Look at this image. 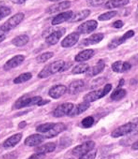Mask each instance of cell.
I'll return each instance as SVG.
<instances>
[{"label":"cell","instance_id":"cell-43","mask_svg":"<svg viewBox=\"0 0 138 159\" xmlns=\"http://www.w3.org/2000/svg\"><path fill=\"white\" fill-rule=\"evenodd\" d=\"M102 159H117V156H110L105 157V158H102Z\"/></svg>","mask_w":138,"mask_h":159},{"label":"cell","instance_id":"cell-35","mask_svg":"<svg viewBox=\"0 0 138 159\" xmlns=\"http://www.w3.org/2000/svg\"><path fill=\"white\" fill-rule=\"evenodd\" d=\"M94 117H91V116H89V117H85L84 120H82V122H81V125L84 128H90L94 125Z\"/></svg>","mask_w":138,"mask_h":159},{"label":"cell","instance_id":"cell-27","mask_svg":"<svg viewBox=\"0 0 138 159\" xmlns=\"http://www.w3.org/2000/svg\"><path fill=\"white\" fill-rule=\"evenodd\" d=\"M29 41V36L26 35V34H21V35H18L15 37V38H13V40H12V43L14 46H17V47H22V46L27 44Z\"/></svg>","mask_w":138,"mask_h":159},{"label":"cell","instance_id":"cell-19","mask_svg":"<svg viewBox=\"0 0 138 159\" xmlns=\"http://www.w3.org/2000/svg\"><path fill=\"white\" fill-rule=\"evenodd\" d=\"M22 139V134L18 133L14 135L11 136V137H9L4 142L3 147L5 149H9L12 148L13 147H15L16 144H18Z\"/></svg>","mask_w":138,"mask_h":159},{"label":"cell","instance_id":"cell-11","mask_svg":"<svg viewBox=\"0 0 138 159\" xmlns=\"http://www.w3.org/2000/svg\"><path fill=\"white\" fill-rule=\"evenodd\" d=\"M25 60V57L24 55L18 54L16 56L12 57L11 60H9L4 65V70H10L11 69H13L16 67L19 66Z\"/></svg>","mask_w":138,"mask_h":159},{"label":"cell","instance_id":"cell-44","mask_svg":"<svg viewBox=\"0 0 138 159\" xmlns=\"http://www.w3.org/2000/svg\"><path fill=\"white\" fill-rule=\"evenodd\" d=\"M26 125V123L25 121L21 122V123H20L19 125H18V126H19V128H24V127H25Z\"/></svg>","mask_w":138,"mask_h":159},{"label":"cell","instance_id":"cell-6","mask_svg":"<svg viewBox=\"0 0 138 159\" xmlns=\"http://www.w3.org/2000/svg\"><path fill=\"white\" fill-rule=\"evenodd\" d=\"M95 147V142L94 141H88L84 142L83 144H79L75 148L72 149V152L75 156H82L88 153V152L94 150Z\"/></svg>","mask_w":138,"mask_h":159},{"label":"cell","instance_id":"cell-26","mask_svg":"<svg viewBox=\"0 0 138 159\" xmlns=\"http://www.w3.org/2000/svg\"><path fill=\"white\" fill-rule=\"evenodd\" d=\"M56 145L54 142H48L47 144H45L37 148L36 152L37 153H41L45 155L46 153H49V152H54L56 150Z\"/></svg>","mask_w":138,"mask_h":159},{"label":"cell","instance_id":"cell-32","mask_svg":"<svg viewBox=\"0 0 138 159\" xmlns=\"http://www.w3.org/2000/svg\"><path fill=\"white\" fill-rule=\"evenodd\" d=\"M55 123H52L42 124V125L37 126L36 130L37 132H40V133H48V131H50V130L52 129Z\"/></svg>","mask_w":138,"mask_h":159},{"label":"cell","instance_id":"cell-25","mask_svg":"<svg viewBox=\"0 0 138 159\" xmlns=\"http://www.w3.org/2000/svg\"><path fill=\"white\" fill-rule=\"evenodd\" d=\"M91 14V11L89 10H84V11H80L78 13L73 14L72 18H70L69 22L70 23H74V22H78L84 20Z\"/></svg>","mask_w":138,"mask_h":159},{"label":"cell","instance_id":"cell-1","mask_svg":"<svg viewBox=\"0 0 138 159\" xmlns=\"http://www.w3.org/2000/svg\"><path fill=\"white\" fill-rule=\"evenodd\" d=\"M64 65H65V62L63 60L55 61L54 62L50 63L45 66L43 69L38 73V77L40 79L48 78L51 75H54L55 73H58V71L62 70L64 68Z\"/></svg>","mask_w":138,"mask_h":159},{"label":"cell","instance_id":"cell-46","mask_svg":"<svg viewBox=\"0 0 138 159\" xmlns=\"http://www.w3.org/2000/svg\"><path fill=\"white\" fill-rule=\"evenodd\" d=\"M2 35H5V32H4L2 29V26H0V36Z\"/></svg>","mask_w":138,"mask_h":159},{"label":"cell","instance_id":"cell-15","mask_svg":"<svg viewBox=\"0 0 138 159\" xmlns=\"http://www.w3.org/2000/svg\"><path fill=\"white\" fill-rule=\"evenodd\" d=\"M105 68V64L102 60H99L94 66L89 68L88 71L86 73V75L88 77H93L97 76L102 73Z\"/></svg>","mask_w":138,"mask_h":159},{"label":"cell","instance_id":"cell-2","mask_svg":"<svg viewBox=\"0 0 138 159\" xmlns=\"http://www.w3.org/2000/svg\"><path fill=\"white\" fill-rule=\"evenodd\" d=\"M111 89H112V85L107 84L102 89L90 92V93L85 95L84 97V101L87 102V103L96 101L97 100L101 99L102 98L105 96L107 94H108V93H110Z\"/></svg>","mask_w":138,"mask_h":159},{"label":"cell","instance_id":"cell-9","mask_svg":"<svg viewBox=\"0 0 138 159\" xmlns=\"http://www.w3.org/2000/svg\"><path fill=\"white\" fill-rule=\"evenodd\" d=\"M65 32L66 30L64 28H59L58 30H54L49 35L46 37L45 42L48 45H50V46L56 44Z\"/></svg>","mask_w":138,"mask_h":159},{"label":"cell","instance_id":"cell-24","mask_svg":"<svg viewBox=\"0 0 138 159\" xmlns=\"http://www.w3.org/2000/svg\"><path fill=\"white\" fill-rule=\"evenodd\" d=\"M94 55V51L93 49H86L84 51H82L80 53H78V54L75 56V60L76 62H84V61H87L92 57Z\"/></svg>","mask_w":138,"mask_h":159},{"label":"cell","instance_id":"cell-40","mask_svg":"<svg viewBox=\"0 0 138 159\" xmlns=\"http://www.w3.org/2000/svg\"><path fill=\"white\" fill-rule=\"evenodd\" d=\"M123 26V23L122 21H115L114 23L113 24V26L115 28H117V29H119V28H121Z\"/></svg>","mask_w":138,"mask_h":159},{"label":"cell","instance_id":"cell-12","mask_svg":"<svg viewBox=\"0 0 138 159\" xmlns=\"http://www.w3.org/2000/svg\"><path fill=\"white\" fill-rule=\"evenodd\" d=\"M79 38L80 34L78 32H72L64 38V39L61 43V45L64 48H70L78 43Z\"/></svg>","mask_w":138,"mask_h":159},{"label":"cell","instance_id":"cell-42","mask_svg":"<svg viewBox=\"0 0 138 159\" xmlns=\"http://www.w3.org/2000/svg\"><path fill=\"white\" fill-rule=\"evenodd\" d=\"M132 148L133 150H138V141L135 142V143L132 144Z\"/></svg>","mask_w":138,"mask_h":159},{"label":"cell","instance_id":"cell-34","mask_svg":"<svg viewBox=\"0 0 138 159\" xmlns=\"http://www.w3.org/2000/svg\"><path fill=\"white\" fill-rule=\"evenodd\" d=\"M117 15V11H108L107 13H105L100 15L98 17V19L99 21H108V20H110L111 18H114L115 16Z\"/></svg>","mask_w":138,"mask_h":159},{"label":"cell","instance_id":"cell-4","mask_svg":"<svg viewBox=\"0 0 138 159\" xmlns=\"http://www.w3.org/2000/svg\"><path fill=\"white\" fill-rule=\"evenodd\" d=\"M42 101V98L40 96L26 97L23 96L20 98L15 103V108L17 109H22L24 107H31L34 105H39V103Z\"/></svg>","mask_w":138,"mask_h":159},{"label":"cell","instance_id":"cell-21","mask_svg":"<svg viewBox=\"0 0 138 159\" xmlns=\"http://www.w3.org/2000/svg\"><path fill=\"white\" fill-rule=\"evenodd\" d=\"M132 68L130 63L122 61H117L112 64V70L115 73H124Z\"/></svg>","mask_w":138,"mask_h":159},{"label":"cell","instance_id":"cell-3","mask_svg":"<svg viewBox=\"0 0 138 159\" xmlns=\"http://www.w3.org/2000/svg\"><path fill=\"white\" fill-rule=\"evenodd\" d=\"M138 125V118H136L132 121L129 123H126L124 125L119 126L116 129H115L111 133V136L113 138H118L120 136L127 135L128 134H130L134 130L137 128Z\"/></svg>","mask_w":138,"mask_h":159},{"label":"cell","instance_id":"cell-10","mask_svg":"<svg viewBox=\"0 0 138 159\" xmlns=\"http://www.w3.org/2000/svg\"><path fill=\"white\" fill-rule=\"evenodd\" d=\"M134 35H135V32H134L133 30H129V31L126 32L123 36L115 38V39H113L112 40V41L110 42L107 47H108L109 49H113V48L118 47L119 45L122 44L123 43H124L126 41V40L129 39V38H131L132 37H133Z\"/></svg>","mask_w":138,"mask_h":159},{"label":"cell","instance_id":"cell-36","mask_svg":"<svg viewBox=\"0 0 138 159\" xmlns=\"http://www.w3.org/2000/svg\"><path fill=\"white\" fill-rule=\"evenodd\" d=\"M11 13V8L6 6H0V21L4 18L7 17Z\"/></svg>","mask_w":138,"mask_h":159},{"label":"cell","instance_id":"cell-45","mask_svg":"<svg viewBox=\"0 0 138 159\" xmlns=\"http://www.w3.org/2000/svg\"><path fill=\"white\" fill-rule=\"evenodd\" d=\"M123 84H124V80H123V79H121V80L120 81V83H119V87H118V88H120V87L122 86Z\"/></svg>","mask_w":138,"mask_h":159},{"label":"cell","instance_id":"cell-41","mask_svg":"<svg viewBox=\"0 0 138 159\" xmlns=\"http://www.w3.org/2000/svg\"><path fill=\"white\" fill-rule=\"evenodd\" d=\"M12 2L14 4H18V5H22V4L25 3L26 1H24V0H18V1H12Z\"/></svg>","mask_w":138,"mask_h":159},{"label":"cell","instance_id":"cell-47","mask_svg":"<svg viewBox=\"0 0 138 159\" xmlns=\"http://www.w3.org/2000/svg\"><path fill=\"white\" fill-rule=\"evenodd\" d=\"M5 38H6L5 35H2V36H0V43L2 42L3 40L5 39Z\"/></svg>","mask_w":138,"mask_h":159},{"label":"cell","instance_id":"cell-14","mask_svg":"<svg viewBox=\"0 0 138 159\" xmlns=\"http://www.w3.org/2000/svg\"><path fill=\"white\" fill-rule=\"evenodd\" d=\"M70 6H71L70 2L64 1V2H62L55 4V5L50 6V7L46 10V13L48 14L57 13V12H60V11H64V10L68 9L69 7H70Z\"/></svg>","mask_w":138,"mask_h":159},{"label":"cell","instance_id":"cell-16","mask_svg":"<svg viewBox=\"0 0 138 159\" xmlns=\"http://www.w3.org/2000/svg\"><path fill=\"white\" fill-rule=\"evenodd\" d=\"M84 87H85L84 81L81 80V79H78V80H75L70 83L67 90L70 94L75 95L82 90Z\"/></svg>","mask_w":138,"mask_h":159},{"label":"cell","instance_id":"cell-23","mask_svg":"<svg viewBox=\"0 0 138 159\" xmlns=\"http://www.w3.org/2000/svg\"><path fill=\"white\" fill-rule=\"evenodd\" d=\"M89 107H90V104H89V103H87V102H84V103H79L78 105L74 106V107H73V109H72V111H70V115L68 116L75 117V116L80 115V114L86 111Z\"/></svg>","mask_w":138,"mask_h":159},{"label":"cell","instance_id":"cell-38","mask_svg":"<svg viewBox=\"0 0 138 159\" xmlns=\"http://www.w3.org/2000/svg\"><path fill=\"white\" fill-rule=\"evenodd\" d=\"M106 2H107L104 1V0H92V1H87V3L88 4V5L92 6V7H97V6H99Z\"/></svg>","mask_w":138,"mask_h":159},{"label":"cell","instance_id":"cell-20","mask_svg":"<svg viewBox=\"0 0 138 159\" xmlns=\"http://www.w3.org/2000/svg\"><path fill=\"white\" fill-rule=\"evenodd\" d=\"M104 38V34L102 33H96L93 34L89 37V38L84 39L83 40L81 44L84 45V46H91V45H94L99 43V42H101Z\"/></svg>","mask_w":138,"mask_h":159},{"label":"cell","instance_id":"cell-29","mask_svg":"<svg viewBox=\"0 0 138 159\" xmlns=\"http://www.w3.org/2000/svg\"><path fill=\"white\" fill-rule=\"evenodd\" d=\"M127 95V91L123 88H118L112 93L110 95V98L112 101H119Z\"/></svg>","mask_w":138,"mask_h":159},{"label":"cell","instance_id":"cell-17","mask_svg":"<svg viewBox=\"0 0 138 159\" xmlns=\"http://www.w3.org/2000/svg\"><path fill=\"white\" fill-rule=\"evenodd\" d=\"M73 15L72 12L70 11L63 12L62 13H59L58 15L53 18L52 24L53 25H58L63 23L64 21H69Z\"/></svg>","mask_w":138,"mask_h":159},{"label":"cell","instance_id":"cell-7","mask_svg":"<svg viewBox=\"0 0 138 159\" xmlns=\"http://www.w3.org/2000/svg\"><path fill=\"white\" fill-rule=\"evenodd\" d=\"M74 107V104L72 103H64L58 106L53 112V115L55 117H62L64 116L70 115V111Z\"/></svg>","mask_w":138,"mask_h":159},{"label":"cell","instance_id":"cell-13","mask_svg":"<svg viewBox=\"0 0 138 159\" xmlns=\"http://www.w3.org/2000/svg\"><path fill=\"white\" fill-rule=\"evenodd\" d=\"M67 91V87L64 85H55L50 89L49 92H48V95L53 98L58 99L62 97L63 95L65 94Z\"/></svg>","mask_w":138,"mask_h":159},{"label":"cell","instance_id":"cell-33","mask_svg":"<svg viewBox=\"0 0 138 159\" xmlns=\"http://www.w3.org/2000/svg\"><path fill=\"white\" fill-rule=\"evenodd\" d=\"M54 52H45L42 54L40 56H38L36 58L37 62L39 63H43L47 62L48 60H49L50 59H51L54 57Z\"/></svg>","mask_w":138,"mask_h":159},{"label":"cell","instance_id":"cell-28","mask_svg":"<svg viewBox=\"0 0 138 159\" xmlns=\"http://www.w3.org/2000/svg\"><path fill=\"white\" fill-rule=\"evenodd\" d=\"M129 3V0H112V1H107L105 3V7L107 9H113L115 7H123Z\"/></svg>","mask_w":138,"mask_h":159},{"label":"cell","instance_id":"cell-30","mask_svg":"<svg viewBox=\"0 0 138 159\" xmlns=\"http://www.w3.org/2000/svg\"><path fill=\"white\" fill-rule=\"evenodd\" d=\"M89 69V66L88 64L86 63H80L77 65L72 68V73L73 74H81V73H86Z\"/></svg>","mask_w":138,"mask_h":159},{"label":"cell","instance_id":"cell-8","mask_svg":"<svg viewBox=\"0 0 138 159\" xmlns=\"http://www.w3.org/2000/svg\"><path fill=\"white\" fill-rule=\"evenodd\" d=\"M98 23L94 20H90V21H86L78 27V34H90L92 32H94L97 29Z\"/></svg>","mask_w":138,"mask_h":159},{"label":"cell","instance_id":"cell-22","mask_svg":"<svg viewBox=\"0 0 138 159\" xmlns=\"http://www.w3.org/2000/svg\"><path fill=\"white\" fill-rule=\"evenodd\" d=\"M66 129V125L62 123H55V125L51 130L50 131H48V133H46L44 137L47 139H50L53 137H55L58 135V134L62 133V131H64Z\"/></svg>","mask_w":138,"mask_h":159},{"label":"cell","instance_id":"cell-18","mask_svg":"<svg viewBox=\"0 0 138 159\" xmlns=\"http://www.w3.org/2000/svg\"><path fill=\"white\" fill-rule=\"evenodd\" d=\"M44 136L40 135V134H32V135L28 136L24 141V144L26 146L34 147L39 145L43 142Z\"/></svg>","mask_w":138,"mask_h":159},{"label":"cell","instance_id":"cell-39","mask_svg":"<svg viewBox=\"0 0 138 159\" xmlns=\"http://www.w3.org/2000/svg\"><path fill=\"white\" fill-rule=\"evenodd\" d=\"M28 159H45V155L36 152L35 154L32 155Z\"/></svg>","mask_w":138,"mask_h":159},{"label":"cell","instance_id":"cell-31","mask_svg":"<svg viewBox=\"0 0 138 159\" xmlns=\"http://www.w3.org/2000/svg\"><path fill=\"white\" fill-rule=\"evenodd\" d=\"M32 78V75L31 73H22V74L19 75L18 77L13 80V83L16 84H21L24 82H26V81L30 80Z\"/></svg>","mask_w":138,"mask_h":159},{"label":"cell","instance_id":"cell-37","mask_svg":"<svg viewBox=\"0 0 138 159\" xmlns=\"http://www.w3.org/2000/svg\"><path fill=\"white\" fill-rule=\"evenodd\" d=\"M97 156V150H92L91 151L88 152V153L84 155V156H80L79 159H94Z\"/></svg>","mask_w":138,"mask_h":159},{"label":"cell","instance_id":"cell-5","mask_svg":"<svg viewBox=\"0 0 138 159\" xmlns=\"http://www.w3.org/2000/svg\"><path fill=\"white\" fill-rule=\"evenodd\" d=\"M24 18V14L23 13H18L12 16L2 25H1L2 29L5 33L11 31V30L16 27L18 24L23 21Z\"/></svg>","mask_w":138,"mask_h":159}]
</instances>
